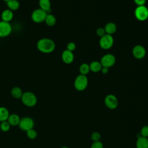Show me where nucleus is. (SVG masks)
Wrapping results in <instances>:
<instances>
[{"mask_svg":"<svg viewBox=\"0 0 148 148\" xmlns=\"http://www.w3.org/2000/svg\"><path fill=\"white\" fill-rule=\"evenodd\" d=\"M38 49L43 53H50L53 52L56 47L53 40L49 38H42L37 42Z\"/></svg>","mask_w":148,"mask_h":148,"instance_id":"f257e3e1","label":"nucleus"},{"mask_svg":"<svg viewBox=\"0 0 148 148\" xmlns=\"http://www.w3.org/2000/svg\"><path fill=\"white\" fill-rule=\"evenodd\" d=\"M22 102L27 106L32 107L36 105L37 102V98L36 95L31 92H25L23 94L21 98Z\"/></svg>","mask_w":148,"mask_h":148,"instance_id":"f03ea898","label":"nucleus"},{"mask_svg":"<svg viewBox=\"0 0 148 148\" xmlns=\"http://www.w3.org/2000/svg\"><path fill=\"white\" fill-rule=\"evenodd\" d=\"M88 85V79L86 75H78L74 81V87L77 91H82L84 90Z\"/></svg>","mask_w":148,"mask_h":148,"instance_id":"7ed1b4c3","label":"nucleus"},{"mask_svg":"<svg viewBox=\"0 0 148 148\" xmlns=\"http://www.w3.org/2000/svg\"><path fill=\"white\" fill-rule=\"evenodd\" d=\"M114 39L112 35L105 34L101 37L99 40V45L104 50H108L111 48L113 45Z\"/></svg>","mask_w":148,"mask_h":148,"instance_id":"20e7f679","label":"nucleus"},{"mask_svg":"<svg viewBox=\"0 0 148 148\" xmlns=\"http://www.w3.org/2000/svg\"><path fill=\"white\" fill-rule=\"evenodd\" d=\"M135 16L139 21H145L148 18V9L146 6H137L135 10Z\"/></svg>","mask_w":148,"mask_h":148,"instance_id":"39448f33","label":"nucleus"},{"mask_svg":"<svg viewBox=\"0 0 148 148\" xmlns=\"http://www.w3.org/2000/svg\"><path fill=\"white\" fill-rule=\"evenodd\" d=\"M47 12L40 8L35 10L31 15V18L33 21L36 23H40L45 20L47 16Z\"/></svg>","mask_w":148,"mask_h":148,"instance_id":"423d86ee","label":"nucleus"},{"mask_svg":"<svg viewBox=\"0 0 148 148\" xmlns=\"http://www.w3.org/2000/svg\"><path fill=\"white\" fill-rule=\"evenodd\" d=\"M104 103L109 109H114L118 106V99L114 95L109 94L105 97Z\"/></svg>","mask_w":148,"mask_h":148,"instance_id":"0eeeda50","label":"nucleus"},{"mask_svg":"<svg viewBox=\"0 0 148 148\" xmlns=\"http://www.w3.org/2000/svg\"><path fill=\"white\" fill-rule=\"evenodd\" d=\"M102 67L110 68L114 65L116 62L115 57L111 54H107L104 55L101 60L100 61Z\"/></svg>","mask_w":148,"mask_h":148,"instance_id":"6e6552de","label":"nucleus"},{"mask_svg":"<svg viewBox=\"0 0 148 148\" xmlns=\"http://www.w3.org/2000/svg\"><path fill=\"white\" fill-rule=\"evenodd\" d=\"M18 125L22 130L27 131L33 128L34 125V121L31 118L25 117L20 119Z\"/></svg>","mask_w":148,"mask_h":148,"instance_id":"1a4fd4ad","label":"nucleus"},{"mask_svg":"<svg viewBox=\"0 0 148 148\" xmlns=\"http://www.w3.org/2000/svg\"><path fill=\"white\" fill-rule=\"evenodd\" d=\"M12 31V27L9 22L4 21H0V37L8 36Z\"/></svg>","mask_w":148,"mask_h":148,"instance_id":"9d476101","label":"nucleus"},{"mask_svg":"<svg viewBox=\"0 0 148 148\" xmlns=\"http://www.w3.org/2000/svg\"><path fill=\"white\" fill-rule=\"evenodd\" d=\"M132 54L135 58L142 59L146 56V50L143 46L138 45L133 48Z\"/></svg>","mask_w":148,"mask_h":148,"instance_id":"9b49d317","label":"nucleus"},{"mask_svg":"<svg viewBox=\"0 0 148 148\" xmlns=\"http://www.w3.org/2000/svg\"><path fill=\"white\" fill-rule=\"evenodd\" d=\"M61 57L63 62L66 64H71L74 60V55L72 51H71L67 49L62 52Z\"/></svg>","mask_w":148,"mask_h":148,"instance_id":"f8f14e48","label":"nucleus"},{"mask_svg":"<svg viewBox=\"0 0 148 148\" xmlns=\"http://www.w3.org/2000/svg\"><path fill=\"white\" fill-rule=\"evenodd\" d=\"M136 148H148V138L140 136L136 142Z\"/></svg>","mask_w":148,"mask_h":148,"instance_id":"ddd939ff","label":"nucleus"},{"mask_svg":"<svg viewBox=\"0 0 148 148\" xmlns=\"http://www.w3.org/2000/svg\"><path fill=\"white\" fill-rule=\"evenodd\" d=\"M13 17V13L10 9H5L4 10L1 14V18L2 21L9 22L12 20Z\"/></svg>","mask_w":148,"mask_h":148,"instance_id":"4468645a","label":"nucleus"},{"mask_svg":"<svg viewBox=\"0 0 148 148\" xmlns=\"http://www.w3.org/2000/svg\"><path fill=\"white\" fill-rule=\"evenodd\" d=\"M7 121L10 125L15 126V125H17L19 124L20 121V117L17 114H12L9 115Z\"/></svg>","mask_w":148,"mask_h":148,"instance_id":"2eb2a0df","label":"nucleus"},{"mask_svg":"<svg viewBox=\"0 0 148 148\" xmlns=\"http://www.w3.org/2000/svg\"><path fill=\"white\" fill-rule=\"evenodd\" d=\"M104 29L106 34L112 35V34H113L116 31L117 26L114 23L110 22L106 24Z\"/></svg>","mask_w":148,"mask_h":148,"instance_id":"dca6fc26","label":"nucleus"},{"mask_svg":"<svg viewBox=\"0 0 148 148\" xmlns=\"http://www.w3.org/2000/svg\"><path fill=\"white\" fill-rule=\"evenodd\" d=\"M90 69L93 72H98L101 71L102 66L100 62L97 61H92L89 65Z\"/></svg>","mask_w":148,"mask_h":148,"instance_id":"f3484780","label":"nucleus"},{"mask_svg":"<svg viewBox=\"0 0 148 148\" xmlns=\"http://www.w3.org/2000/svg\"><path fill=\"white\" fill-rule=\"evenodd\" d=\"M39 5L40 8L46 12L50 10L51 8V2L50 0H39Z\"/></svg>","mask_w":148,"mask_h":148,"instance_id":"a211bd4d","label":"nucleus"},{"mask_svg":"<svg viewBox=\"0 0 148 148\" xmlns=\"http://www.w3.org/2000/svg\"><path fill=\"white\" fill-rule=\"evenodd\" d=\"M9 116L8 110L5 107H0V121H6Z\"/></svg>","mask_w":148,"mask_h":148,"instance_id":"6ab92c4d","label":"nucleus"},{"mask_svg":"<svg viewBox=\"0 0 148 148\" xmlns=\"http://www.w3.org/2000/svg\"><path fill=\"white\" fill-rule=\"evenodd\" d=\"M7 6L10 10H16L19 8L20 3L17 0H10L6 2Z\"/></svg>","mask_w":148,"mask_h":148,"instance_id":"aec40b11","label":"nucleus"},{"mask_svg":"<svg viewBox=\"0 0 148 148\" xmlns=\"http://www.w3.org/2000/svg\"><path fill=\"white\" fill-rule=\"evenodd\" d=\"M23 91L18 87H14L11 90V94L14 98H21L23 95Z\"/></svg>","mask_w":148,"mask_h":148,"instance_id":"412c9836","label":"nucleus"},{"mask_svg":"<svg viewBox=\"0 0 148 148\" xmlns=\"http://www.w3.org/2000/svg\"><path fill=\"white\" fill-rule=\"evenodd\" d=\"M45 21L48 26L52 27L56 24V18L54 15L51 14H49L47 15Z\"/></svg>","mask_w":148,"mask_h":148,"instance_id":"4be33fe9","label":"nucleus"},{"mask_svg":"<svg viewBox=\"0 0 148 148\" xmlns=\"http://www.w3.org/2000/svg\"><path fill=\"white\" fill-rule=\"evenodd\" d=\"M90 66L88 64L83 63L79 67V71L81 75H86L90 72Z\"/></svg>","mask_w":148,"mask_h":148,"instance_id":"5701e85b","label":"nucleus"},{"mask_svg":"<svg viewBox=\"0 0 148 148\" xmlns=\"http://www.w3.org/2000/svg\"><path fill=\"white\" fill-rule=\"evenodd\" d=\"M10 125L8 122V121H4L1 122V124L0 125L1 130L4 132L8 131L10 129Z\"/></svg>","mask_w":148,"mask_h":148,"instance_id":"b1692460","label":"nucleus"},{"mask_svg":"<svg viewBox=\"0 0 148 148\" xmlns=\"http://www.w3.org/2000/svg\"><path fill=\"white\" fill-rule=\"evenodd\" d=\"M27 135L29 139H34L37 136V132L35 130L33 129H31L27 131Z\"/></svg>","mask_w":148,"mask_h":148,"instance_id":"393cba45","label":"nucleus"},{"mask_svg":"<svg viewBox=\"0 0 148 148\" xmlns=\"http://www.w3.org/2000/svg\"><path fill=\"white\" fill-rule=\"evenodd\" d=\"M91 138L93 140V142L99 141L101 138V136L98 132H94L91 135Z\"/></svg>","mask_w":148,"mask_h":148,"instance_id":"a878e982","label":"nucleus"},{"mask_svg":"<svg viewBox=\"0 0 148 148\" xmlns=\"http://www.w3.org/2000/svg\"><path fill=\"white\" fill-rule=\"evenodd\" d=\"M140 136L147 138L148 137V125L143 126L140 131Z\"/></svg>","mask_w":148,"mask_h":148,"instance_id":"bb28decb","label":"nucleus"},{"mask_svg":"<svg viewBox=\"0 0 148 148\" xmlns=\"http://www.w3.org/2000/svg\"><path fill=\"white\" fill-rule=\"evenodd\" d=\"M90 148H103V145L100 140L94 142L91 144Z\"/></svg>","mask_w":148,"mask_h":148,"instance_id":"cd10ccee","label":"nucleus"},{"mask_svg":"<svg viewBox=\"0 0 148 148\" xmlns=\"http://www.w3.org/2000/svg\"><path fill=\"white\" fill-rule=\"evenodd\" d=\"M76 44L74 43V42H69L67 44V46H66V48H67V50L71 51H73L75 50L76 49Z\"/></svg>","mask_w":148,"mask_h":148,"instance_id":"c85d7f7f","label":"nucleus"},{"mask_svg":"<svg viewBox=\"0 0 148 148\" xmlns=\"http://www.w3.org/2000/svg\"><path fill=\"white\" fill-rule=\"evenodd\" d=\"M96 32H97V35H98V36H100V37H102V36H103L105 34H106L105 29H104V28H102V27L98 28L97 29Z\"/></svg>","mask_w":148,"mask_h":148,"instance_id":"c756f323","label":"nucleus"},{"mask_svg":"<svg viewBox=\"0 0 148 148\" xmlns=\"http://www.w3.org/2000/svg\"><path fill=\"white\" fill-rule=\"evenodd\" d=\"M135 3L138 6H144L146 3V0H134Z\"/></svg>","mask_w":148,"mask_h":148,"instance_id":"7c9ffc66","label":"nucleus"},{"mask_svg":"<svg viewBox=\"0 0 148 148\" xmlns=\"http://www.w3.org/2000/svg\"><path fill=\"white\" fill-rule=\"evenodd\" d=\"M109 71V68H106V67H102L101 69V72L103 74H106Z\"/></svg>","mask_w":148,"mask_h":148,"instance_id":"2f4dec72","label":"nucleus"},{"mask_svg":"<svg viewBox=\"0 0 148 148\" xmlns=\"http://www.w3.org/2000/svg\"><path fill=\"white\" fill-rule=\"evenodd\" d=\"M61 148H69V147H67V146H63V147H61Z\"/></svg>","mask_w":148,"mask_h":148,"instance_id":"473e14b6","label":"nucleus"},{"mask_svg":"<svg viewBox=\"0 0 148 148\" xmlns=\"http://www.w3.org/2000/svg\"><path fill=\"white\" fill-rule=\"evenodd\" d=\"M3 1H5V2H8V1H10V0H3Z\"/></svg>","mask_w":148,"mask_h":148,"instance_id":"72a5a7b5","label":"nucleus"}]
</instances>
